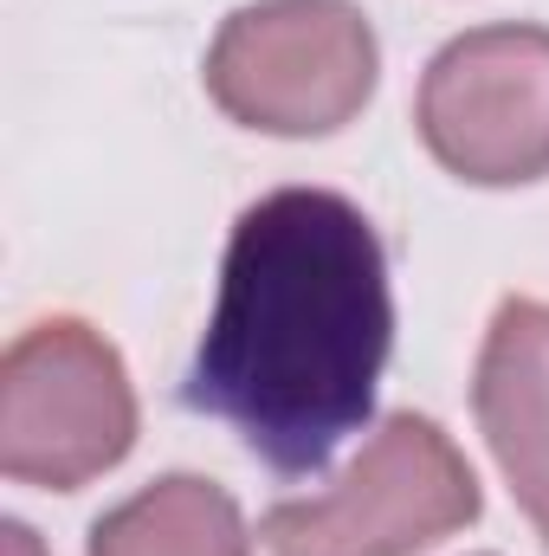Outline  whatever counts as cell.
I'll return each mask as SVG.
<instances>
[{
	"label": "cell",
	"mask_w": 549,
	"mask_h": 556,
	"mask_svg": "<svg viewBox=\"0 0 549 556\" xmlns=\"http://www.w3.org/2000/svg\"><path fill=\"white\" fill-rule=\"evenodd\" d=\"M388 350L395 278L375 220L336 188H272L227 233L181 402L278 479H304L375 415Z\"/></svg>",
	"instance_id": "obj_1"
},
{
	"label": "cell",
	"mask_w": 549,
	"mask_h": 556,
	"mask_svg": "<svg viewBox=\"0 0 549 556\" xmlns=\"http://www.w3.org/2000/svg\"><path fill=\"white\" fill-rule=\"evenodd\" d=\"M382 78V39L356 0H253L207 46L201 85L240 130L284 142L336 137Z\"/></svg>",
	"instance_id": "obj_2"
},
{
	"label": "cell",
	"mask_w": 549,
	"mask_h": 556,
	"mask_svg": "<svg viewBox=\"0 0 549 556\" xmlns=\"http://www.w3.org/2000/svg\"><path fill=\"white\" fill-rule=\"evenodd\" d=\"M485 511L472 459L433 415H388L349 472L310 498H278L259 518L272 556H420Z\"/></svg>",
	"instance_id": "obj_3"
},
{
	"label": "cell",
	"mask_w": 549,
	"mask_h": 556,
	"mask_svg": "<svg viewBox=\"0 0 549 556\" xmlns=\"http://www.w3.org/2000/svg\"><path fill=\"white\" fill-rule=\"evenodd\" d=\"M137 446V389L104 330L46 317L0 356V472L39 492H78Z\"/></svg>",
	"instance_id": "obj_4"
},
{
	"label": "cell",
	"mask_w": 549,
	"mask_h": 556,
	"mask_svg": "<svg viewBox=\"0 0 549 556\" xmlns=\"http://www.w3.org/2000/svg\"><path fill=\"white\" fill-rule=\"evenodd\" d=\"M426 155L472 188H531L549 175V26L498 20L446 39L413 91Z\"/></svg>",
	"instance_id": "obj_5"
},
{
	"label": "cell",
	"mask_w": 549,
	"mask_h": 556,
	"mask_svg": "<svg viewBox=\"0 0 549 556\" xmlns=\"http://www.w3.org/2000/svg\"><path fill=\"white\" fill-rule=\"evenodd\" d=\"M472 415L478 433L549 544V304L544 298H505L485 324L478 369H472Z\"/></svg>",
	"instance_id": "obj_6"
},
{
	"label": "cell",
	"mask_w": 549,
	"mask_h": 556,
	"mask_svg": "<svg viewBox=\"0 0 549 556\" xmlns=\"http://www.w3.org/2000/svg\"><path fill=\"white\" fill-rule=\"evenodd\" d=\"M85 556H253L246 511L201 472H162L91 525Z\"/></svg>",
	"instance_id": "obj_7"
},
{
	"label": "cell",
	"mask_w": 549,
	"mask_h": 556,
	"mask_svg": "<svg viewBox=\"0 0 549 556\" xmlns=\"http://www.w3.org/2000/svg\"><path fill=\"white\" fill-rule=\"evenodd\" d=\"M7 556H46V551H39V538L26 525H7Z\"/></svg>",
	"instance_id": "obj_8"
}]
</instances>
